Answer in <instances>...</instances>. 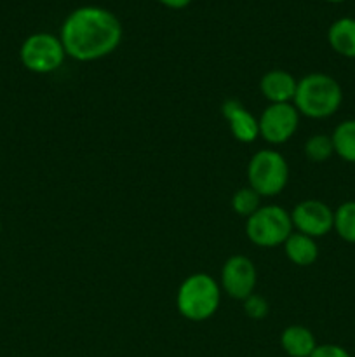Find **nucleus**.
Listing matches in <instances>:
<instances>
[{
    "instance_id": "f257e3e1",
    "label": "nucleus",
    "mask_w": 355,
    "mask_h": 357,
    "mask_svg": "<svg viewBox=\"0 0 355 357\" xmlns=\"http://www.w3.org/2000/svg\"><path fill=\"white\" fill-rule=\"evenodd\" d=\"M66 56L77 61H96L111 54L122 40L118 17L103 7L86 6L65 20L59 35Z\"/></svg>"
},
{
    "instance_id": "f03ea898",
    "label": "nucleus",
    "mask_w": 355,
    "mask_h": 357,
    "mask_svg": "<svg viewBox=\"0 0 355 357\" xmlns=\"http://www.w3.org/2000/svg\"><path fill=\"white\" fill-rule=\"evenodd\" d=\"M343 103V89L327 73H308L298 80L292 105L299 115L308 119L333 117Z\"/></svg>"
},
{
    "instance_id": "7ed1b4c3",
    "label": "nucleus",
    "mask_w": 355,
    "mask_h": 357,
    "mask_svg": "<svg viewBox=\"0 0 355 357\" xmlns=\"http://www.w3.org/2000/svg\"><path fill=\"white\" fill-rule=\"evenodd\" d=\"M221 302L219 282L212 275L197 272L181 282L176 295L178 312L188 321L202 323L218 312Z\"/></svg>"
},
{
    "instance_id": "20e7f679",
    "label": "nucleus",
    "mask_w": 355,
    "mask_h": 357,
    "mask_svg": "<svg viewBox=\"0 0 355 357\" xmlns=\"http://www.w3.org/2000/svg\"><path fill=\"white\" fill-rule=\"evenodd\" d=\"M249 187L261 197H274L285 188L289 181V166L284 155L265 149L254 153L247 164Z\"/></svg>"
},
{
    "instance_id": "39448f33",
    "label": "nucleus",
    "mask_w": 355,
    "mask_h": 357,
    "mask_svg": "<svg viewBox=\"0 0 355 357\" xmlns=\"http://www.w3.org/2000/svg\"><path fill=\"white\" fill-rule=\"evenodd\" d=\"M291 213L282 206H261L246 222L247 239L260 248L281 246L292 234Z\"/></svg>"
},
{
    "instance_id": "423d86ee",
    "label": "nucleus",
    "mask_w": 355,
    "mask_h": 357,
    "mask_svg": "<svg viewBox=\"0 0 355 357\" xmlns=\"http://www.w3.org/2000/svg\"><path fill=\"white\" fill-rule=\"evenodd\" d=\"M66 52L59 37L51 33H33L23 42L19 59L33 73H52L65 63Z\"/></svg>"
},
{
    "instance_id": "0eeeda50",
    "label": "nucleus",
    "mask_w": 355,
    "mask_h": 357,
    "mask_svg": "<svg viewBox=\"0 0 355 357\" xmlns=\"http://www.w3.org/2000/svg\"><path fill=\"white\" fill-rule=\"evenodd\" d=\"M260 136L270 145H282L294 136L299 124V112L292 103H270L263 110Z\"/></svg>"
},
{
    "instance_id": "6e6552de",
    "label": "nucleus",
    "mask_w": 355,
    "mask_h": 357,
    "mask_svg": "<svg viewBox=\"0 0 355 357\" xmlns=\"http://www.w3.org/2000/svg\"><path fill=\"white\" fill-rule=\"evenodd\" d=\"M292 227L299 234L319 239L327 236L334 227V211L322 201L306 199L298 202L291 211Z\"/></svg>"
},
{
    "instance_id": "1a4fd4ad",
    "label": "nucleus",
    "mask_w": 355,
    "mask_h": 357,
    "mask_svg": "<svg viewBox=\"0 0 355 357\" xmlns=\"http://www.w3.org/2000/svg\"><path fill=\"white\" fill-rule=\"evenodd\" d=\"M258 272L253 260L244 255H233L221 268V289L233 300H244L254 293Z\"/></svg>"
},
{
    "instance_id": "9d476101",
    "label": "nucleus",
    "mask_w": 355,
    "mask_h": 357,
    "mask_svg": "<svg viewBox=\"0 0 355 357\" xmlns=\"http://www.w3.org/2000/svg\"><path fill=\"white\" fill-rule=\"evenodd\" d=\"M223 117L228 122L230 132L240 143H254L260 138L258 119L237 100H226L221 107Z\"/></svg>"
},
{
    "instance_id": "9b49d317",
    "label": "nucleus",
    "mask_w": 355,
    "mask_h": 357,
    "mask_svg": "<svg viewBox=\"0 0 355 357\" xmlns=\"http://www.w3.org/2000/svg\"><path fill=\"white\" fill-rule=\"evenodd\" d=\"M298 80L285 70H270L260 80V91L270 103H291Z\"/></svg>"
},
{
    "instance_id": "f8f14e48",
    "label": "nucleus",
    "mask_w": 355,
    "mask_h": 357,
    "mask_svg": "<svg viewBox=\"0 0 355 357\" xmlns=\"http://www.w3.org/2000/svg\"><path fill=\"white\" fill-rule=\"evenodd\" d=\"M281 347L289 357H310L317 347L315 335L306 326L292 324L282 331Z\"/></svg>"
},
{
    "instance_id": "ddd939ff",
    "label": "nucleus",
    "mask_w": 355,
    "mask_h": 357,
    "mask_svg": "<svg viewBox=\"0 0 355 357\" xmlns=\"http://www.w3.org/2000/svg\"><path fill=\"white\" fill-rule=\"evenodd\" d=\"M327 42L340 56L355 59V17H340L327 30Z\"/></svg>"
},
{
    "instance_id": "4468645a",
    "label": "nucleus",
    "mask_w": 355,
    "mask_h": 357,
    "mask_svg": "<svg viewBox=\"0 0 355 357\" xmlns=\"http://www.w3.org/2000/svg\"><path fill=\"white\" fill-rule=\"evenodd\" d=\"M282 246H284L285 257L298 267H310L319 258L317 241L313 237L305 236V234L292 232Z\"/></svg>"
},
{
    "instance_id": "2eb2a0df",
    "label": "nucleus",
    "mask_w": 355,
    "mask_h": 357,
    "mask_svg": "<svg viewBox=\"0 0 355 357\" xmlns=\"http://www.w3.org/2000/svg\"><path fill=\"white\" fill-rule=\"evenodd\" d=\"M331 139H333L334 153L345 162L355 164V119L340 122L334 128Z\"/></svg>"
},
{
    "instance_id": "dca6fc26",
    "label": "nucleus",
    "mask_w": 355,
    "mask_h": 357,
    "mask_svg": "<svg viewBox=\"0 0 355 357\" xmlns=\"http://www.w3.org/2000/svg\"><path fill=\"white\" fill-rule=\"evenodd\" d=\"M340 239L355 244V201H347L334 209V227Z\"/></svg>"
},
{
    "instance_id": "f3484780",
    "label": "nucleus",
    "mask_w": 355,
    "mask_h": 357,
    "mask_svg": "<svg viewBox=\"0 0 355 357\" xmlns=\"http://www.w3.org/2000/svg\"><path fill=\"white\" fill-rule=\"evenodd\" d=\"M305 155L312 162H326L334 155L333 139L329 135H313L305 142Z\"/></svg>"
},
{
    "instance_id": "a211bd4d",
    "label": "nucleus",
    "mask_w": 355,
    "mask_h": 357,
    "mask_svg": "<svg viewBox=\"0 0 355 357\" xmlns=\"http://www.w3.org/2000/svg\"><path fill=\"white\" fill-rule=\"evenodd\" d=\"M261 208V195L251 187L239 188L232 197V209L239 216L249 218Z\"/></svg>"
},
{
    "instance_id": "6ab92c4d",
    "label": "nucleus",
    "mask_w": 355,
    "mask_h": 357,
    "mask_svg": "<svg viewBox=\"0 0 355 357\" xmlns=\"http://www.w3.org/2000/svg\"><path fill=\"white\" fill-rule=\"evenodd\" d=\"M244 314L253 321H261L268 316L270 312V305H268L267 298L260 295H251L244 300Z\"/></svg>"
},
{
    "instance_id": "aec40b11",
    "label": "nucleus",
    "mask_w": 355,
    "mask_h": 357,
    "mask_svg": "<svg viewBox=\"0 0 355 357\" xmlns=\"http://www.w3.org/2000/svg\"><path fill=\"white\" fill-rule=\"evenodd\" d=\"M310 357H352L350 352L347 351L345 347L336 344H322L317 345L315 351L312 352Z\"/></svg>"
},
{
    "instance_id": "412c9836",
    "label": "nucleus",
    "mask_w": 355,
    "mask_h": 357,
    "mask_svg": "<svg viewBox=\"0 0 355 357\" xmlns=\"http://www.w3.org/2000/svg\"><path fill=\"white\" fill-rule=\"evenodd\" d=\"M159 2L169 9H184V7L190 6L191 0H159Z\"/></svg>"
},
{
    "instance_id": "4be33fe9",
    "label": "nucleus",
    "mask_w": 355,
    "mask_h": 357,
    "mask_svg": "<svg viewBox=\"0 0 355 357\" xmlns=\"http://www.w3.org/2000/svg\"><path fill=\"white\" fill-rule=\"evenodd\" d=\"M327 2H333V3H340V2H345V0H327Z\"/></svg>"
},
{
    "instance_id": "5701e85b",
    "label": "nucleus",
    "mask_w": 355,
    "mask_h": 357,
    "mask_svg": "<svg viewBox=\"0 0 355 357\" xmlns=\"http://www.w3.org/2000/svg\"><path fill=\"white\" fill-rule=\"evenodd\" d=\"M0 232H2V222H0Z\"/></svg>"
}]
</instances>
